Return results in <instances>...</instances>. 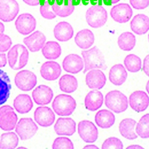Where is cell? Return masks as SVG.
I'll list each match as a JSON object with an SVG mask.
<instances>
[{
	"label": "cell",
	"instance_id": "cell-1",
	"mask_svg": "<svg viewBox=\"0 0 149 149\" xmlns=\"http://www.w3.org/2000/svg\"><path fill=\"white\" fill-rule=\"evenodd\" d=\"M10 67L17 70L25 66L29 60V52L27 48L22 44H16L11 48L8 54Z\"/></svg>",
	"mask_w": 149,
	"mask_h": 149
},
{
	"label": "cell",
	"instance_id": "cell-2",
	"mask_svg": "<svg viewBox=\"0 0 149 149\" xmlns=\"http://www.w3.org/2000/svg\"><path fill=\"white\" fill-rule=\"evenodd\" d=\"M81 54L85 63L84 73L91 69L105 68L104 56L97 47L95 46L88 50L82 51Z\"/></svg>",
	"mask_w": 149,
	"mask_h": 149
},
{
	"label": "cell",
	"instance_id": "cell-3",
	"mask_svg": "<svg viewBox=\"0 0 149 149\" xmlns=\"http://www.w3.org/2000/svg\"><path fill=\"white\" fill-rule=\"evenodd\" d=\"M77 107L74 99L69 95L59 94L57 95L52 103V108L58 116H68L71 115Z\"/></svg>",
	"mask_w": 149,
	"mask_h": 149
},
{
	"label": "cell",
	"instance_id": "cell-4",
	"mask_svg": "<svg viewBox=\"0 0 149 149\" xmlns=\"http://www.w3.org/2000/svg\"><path fill=\"white\" fill-rule=\"evenodd\" d=\"M104 103L108 109L116 113L123 112L128 107L127 96L118 90L109 91L105 97Z\"/></svg>",
	"mask_w": 149,
	"mask_h": 149
},
{
	"label": "cell",
	"instance_id": "cell-5",
	"mask_svg": "<svg viewBox=\"0 0 149 149\" xmlns=\"http://www.w3.org/2000/svg\"><path fill=\"white\" fill-rule=\"evenodd\" d=\"M86 21L93 28H99L103 26L107 20V13L102 6H93L86 11Z\"/></svg>",
	"mask_w": 149,
	"mask_h": 149
},
{
	"label": "cell",
	"instance_id": "cell-6",
	"mask_svg": "<svg viewBox=\"0 0 149 149\" xmlns=\"http://www.w3.org/2000/svg\"><path fill=\"white\" fill-rule=\"evenodd\" d=\"M38 130V126L31 118H21L15 128L16 132L22 140H28L32 139Z\"/></svg>",
	"mask_w": 149,
	"mask_h": 149
},
{
	"label": "cell",
	"instance_id": "cell-7",
	"mask_svg": "<svg viewBox=\"0 0 149 149\" xmlns=\"http://www.w3.org/2000/svg\"><path fill=\"white\" fill-rule=\"evenodd\" d=\"M15 82L19 90L23 91H29L36 86L37 78L32 72L28 70H22L16 74Z\"/></svg>",
	"mask_w": 149,
	"mask_h": 149
},
{
	"label": "cell",
	"instance_id": "cell-8",
	"mask_svg": "<svg viewBox=\"0 0 149 149\" xmlns=\"http://www.w3.org/2000/svg\"><path fill=\"white\" fill-rule=\"evenodd\" d=\"M17 116L13 108L6 105L0 107V128L3 131H10L16 128Z\"/></svg>",
	"mask_w": 149,
	"mask_h": 149
},
{
	"label": "cell",
	"instance_id": "cell-9",
	"mask_svg": "<svg viewBox=\"0 0 149 149\" xmlns=\"http://www.w3.org/2000/svg\"><path fill=\"white\" fill-rule=\"evenodd\" d=\"M78 131L81 139L85 143H93L98 139V130L90 120H84L79 122L78 125Z\"/></svg>",
	"mask_w": 149,
	"mask_h": 149
},
{
	"label": "cell",
	"instance_id": "cell-10",
	"mask_svg": "<svg viewBox=\"0 0 149 149\" xmlns=\"http://www.w3.org/2000/svg\"><path fill=\"white\" fill-rule=\"evenodd\" d=\"M19 12L16 0H0V20L4 22L13 21Z\"/></svg>",
	"mask_w": 149,
	"mask_h": 149
},
{
	"label": "cell",
	"instance_id": "cell-11",
	"mask_svg": "<svg viewBox=\"0 0 149 149\" xmlns=\"http://www.w3.org/2000/svg\"><path fill=\"white\" fill-rule=\"evenodd\" d=\"M36 21L31 14L24 13L19 16L15 22L17 31L22 35H27L36 28Z\"/></svg>",
	"mask_w": 149,
	"mask_h": 149
},
{
	"label": "cell",
	"instance_id": "cell-12",
	"mask_svg": "<svg viewBox=\"0 0 149 149\" xmlns=\"http://www.w3.org/2000/svg\"><path fill=\"white\" fill-rule=\"evenodd\" d=\"M133 11L130 6L126 3L115 5L110 11V16L114 21L119 23H125L131 18Z\"/></svg>",
	"mask_w": 149,
	"mask_h": 149
},
{
	"label": "cell",
	"instance_id": "cell-13",
	"mask_svg": "<svg viewBox=\"0 0 149 149\" xmlns=\"http://www.w3.org/2000/svg\"><path fill=\"white\" fill-rule=\"evenodd\" d=\"M53 111L48 107H38L34 112V119L39 125L42 127L52 126L55 120Z\"/></svg>",
	"mask_w": 149,
	"mask_h": 149
},
{
	"label": "cell",
	"instance_id": "cell-14",
	"mask_svg": "<svg viewBox=\"0 0 149 149\" xmlns=\"http://www.w3.org/2000/svg\"><path fill=\"white\" fill-rule=\"evenodd\" d=\"M129 103L132 110L141 112L149 106V97L143 91H135L130 95Z\"/></svg>",
	"mask_w": 149,
	"mask_h": 149
},
{
	"label": "cell",
	"instance_id": "cell-15",
	"mask_svg": "<svg viewBox=\"0 0 149 149\" xmlns=\"http://www.w3.org/2000/svg\"><path fill=\"white\" fill-rule=\"evenodd\" d=\"M106 80L104 73L99 69H91L85 76L86 85L93 90L103 88L106 83Z\"/></svg>",
	"mask_w": 149,
	"mask_h": 149
},
{
	"label": "cell",
	"instance_id": "cell-16",
	"mask_svg": "<svg viewBox=\"0 0 149 149\" xmlns=\"http://www.w3.org/2000/svg\"><path fill=\"white\" fill-rule=\"evenodd\" d=\"M33 100L38 105H47L50 103L53 98V91L50 87L45 85L37 86L32 93Z\"/></svg>",
	"mask_w": 149,
	"mask_h": 149
},
{
	"label": "cell",
	"instance_id": "cell-17",
	"mask_svg": "<svg viewBox=\"0 0 149 149\" xmlns=\"http://www.w3.org/2000/svg\"><path fill=\"white\" fill-rule=\"evenodd\" d=\"M61 73L60 65L56 61H46L42 65L40 68L41 77L48 81H53L58 79Z\"/></svg>",
	"mask_w": 149,
	"mask_h": 149
},
{
	"label": "cell",
	"instance_id": "cell-18",
	"mask_svg": "<svg viewBox=\"0 0 149 149\" xmlns=\"http://www.w3.org/2000/svg\"><path fill=\"white\" fill-rule=\"evenodd\" d=\"M58 135L71 136L76 132V122L70 118H58L54 126Z\"/></svg>",
	"mask_w": 149,
	"mask_h": 149
},
{
	"label": "cell",
	"instance_id": "cell-19",
	"mask_svg": "<svg viewBox=\"0 0 149 149\" xmlns=\"http://www.w3.org/2000/svg\"><path fill=\"white\" fill-rule=\"evenodd\" d=\"M46 37L44 34L37 31L23 39V43L31 52H39L45 45Z\"/></svg>",
	"mask_w": 149,
	"mask_h": 149
},
{
	"label": "cell",
	"instance_id": "cell-20",
	"mask_svg": "<svg viewBox=\"0 0 149 149\" xmlns=\"http://www.w3.org/2000/svg\"><path fill=\"white\" fill-rule=\"evenodd\" d=\"M62 66L66 72L73 74L80 72L84 67L82 58L76 54H70L65 57Z\"/></svg>",
	"mask_w": 149,
	"mask_h": 149
},
{
	"label": "cell",
	"instance_id": "cell-21",
	"mask_svg": "<svg viewBox=\"0 0 149 149\" xmlns=\"http://www.w3.org/2000/svg\"><path fill=\"white\" fill-rule=\"evenodd\" d=\"M54 35L58 41L66 42L70 40L73 37V29L68 22H61L55 26Z\"/></svg>",
	"mask_w": 149,
	"mask_h": 149
},
{
	"label": "cell",
	"instance_id": "cell-22",
	"mask_svg": "<svg viewBox=\"0 0 149 149\" xmlns=\"http://www.w3.org/2000/svg\"><path fill=\"white\" fill-rule=\"evenodd\" d=\"M103 95L97 90L90 91L85 98V108L90 111H95L103 104Z\"/></svg>",
	"mask_w": 149,
	"mask_h": 149
},
{
	"label": "cell",
	"instance_id": "cell-23",
	"mask_svg": "<svg viewBox=\"0 0 149 149\" xmlns=\"http://www.w3.org/2000/svg\"><path fill=\"white\" fill-rule=\"evenodd\" d=\"M130 25L135 33L144 35L149 31V17L143 14L136 15L131 20Z\"/></svg>",
	"mask_w": 149,
	"mask_h": 149
},
{
	"label": "cell",
	"instance_id": "cell-24",
	"mask_svg": "<svg viewBox=\"0 0 149 149\" xmlns=\"http://www.w3.org/2000/svg\"><path fill=\"white\" fill-rule=\"evenodd\" d=\"M128 73L122 64H116L111 68L109 77L110 81L116 86H120L127 80Z\"/></svg>",
	"mask_w": 149,
	"mask_h": 149
},
{
	"label": "cell",
	"instance_id": "cell-25",
	"mask_svg": "<svg viewBox=\"0 0 149 149\" xmlns=\"http://www.w3.org/2000/svg\"><path fill=\"white\" fill-rule=\"evenodd\" d=\"M95 121L99 127L103 129H108L114 125L115 116L111 111L103 109L99 110L96 113Z\"/></svg>",
	"mask_w": 149,
	"mask_h": 149
},
{
	"label": "cell",
	"instance_id": "cell-26",
	"mask_svg": "<svg viewBox=\"0 0 149 149\" xmlns=\"http://www.w3.org/2000/svg\"><path fill=\"white\" fill-rule=\"evenodd\" d=\"M13 106L18 113L26 114L32 110L33 104L31 97L28 94H21L15 98Z\"/></svg>",
	"mask_w": 149,
	"mask_h": 149
},
{
	"label": "cell",
	"instance_id": "cell-27",
	"mask_svg": "<svg viewBox=\"0 0 149 149\" xmlns=\"http://www.w3.org/2000/svg\"><path fill=\"white\" fill-rule=\"evenodd\" d=\"M94 35L91 31L84 29L78 32L75 37L74 42L81 49H86L90 48L94 42Z\"/></svg>",
	"mask_w": 149,
	"mask_h": 149
},
{
	"label": "cell",
	"instance_id": "cell-28",
	"mask_svg": "<svg viewBox=\"0 0 149 149\" xmlns=\"http://www.w3.org/2000/svg\"><path fill=\"white\" fill-rule=\"evenodd\" d=\"M136 121L131 118L123 119L119 125V131L120 134L128 140H132L137 139L138 136L134 132Z\"/></svg>",
	"mask_w": 149,
	"mask_h": 149
},
{
	"label": "cell",
	"instance_id": "cell-29",
	"mask_svg": "<svg viewBox=\"0 0 149 149\" xmlns=\"http://www.w3.org/2000/svg\"><path fill=\"white\" fill-rule=\"evenodd\" d=\"M11 89V84L9 77L6 72L0 69V106L7 101Z\"/></svg>",
	"mask_w": 149,
	"mask_h": 149
},
{
	"label": "cell",
	"instance_id": "cell-30",
	"mask_svg": "<svg viewBox=\"0 0 149 149\" xmlns=\"http://www.w3.org/2000/svg\"><path fill=\"white\" fill-rule=\"evenodd\" d=\"M59 87L61 91L66 93H72L75 91L78 86L77 79L71 74H64L59 81Z\"/></svg>",
	"mask_w": 149,
	"mask_h": 149
},
{
	"label": "cell",
	"instance_id": "cell-31",
	"mask_svg": "<svg viewBox=\"0 0 149 149\" xmlns=\"http://www.w3.org/2000/svg\"><path fill=\"white\" fill-rule=\"evenodd\" d=\"M42 53L47 59L55 60L60 56L61 48L56 41H48L42 48Z\"/></svg>",
	"mask_w": 149,
	"mask_h": 149
},
{
	"label": "cell",
	"instance_id": "cell-32",
	"mask_svg": "<svg viewBox=\"0 0 149 149\" xmlns=\"http://www.w3.org/2000/svg\"><path fill=\"white\" fill-rule=\"evenodd\" d=\"M136 43L135 36L130 32H123L118 39L119 47L123 51L129 52L135 47Z\"/></svg>",
	"mask_w": 149,
	"mask_h": 149
},
{
	"label": "cell",
	"instance_id": "cell-33",
	"mask_svg": "<svg viewBox=\"0 0 149 149\" xmlns=\"http://www.w3.org/2000/svg\"><path fill=\"white\" fill-rule=\"evenodd\" d=\"M18 136L13 132L4 133L0 137V149H14L19 144Z\"/></svg>",
	"mask_w": 149,
	"mask_h": 149
},
{
	"label": "cell",
	"instance_id": "cell-34",
	"mask_svg": "<svg viewBox=\"0 0 149 149\" xmlns=\"http://www.w3.org/2000/svg\"><path fill=\"white\" fill-rule=\"evenodd\" d=\"M52 7L56 16L61 17L69 16L74 10V7L71 3V0H64V3L62 5L57 6L55 4Z\"/></svg>",
	"mask_w": 149,
	"mask_h": 149
},
{
	"label": "cell",
	"instance_id": "cell-35",
	"mask_svg": "<svg viewBox=\"0 0 149 149\" xmlns=\"http://www.w3.org/2000/svg\"><path fill=\"white\" fill-rule=\"evenodd\" d=\"M125 68L130 72H139L142 67L141 58L135 54H129L126 56L123 61Z\"/></svg>",
	"mask_w": 149,
	"mask_h": 149
},
{
	"label": "cell",
	"instance_id": "cell-36",
	"mask_svg": "<svg viewBox=\"0 0 149 149\" xmlns=\"http://www.w3.org/2000/svg\"><path fill=\"white\" fill-rule=\"evenodd\" d=\"M135 131L141 139H149V113L141 117L136 123Z\"/></svg>",
	"mask_w": 149,
	"mask_h": 149
},
{
	"label": "cell",
	"instance_id": "cell-37",
	"mask_svg": "<svg viewBox=\"0 0 149 149\" xmlns=\"http://www.w3.org/2000/svg\"><path fill=\"white\" fill-rule=\"evenodd\" d=\"M53 149H60V148H68L73 149L74 146L72 141L67 137L60 136L56 138L52 145Z\"/></svg>",
	"mask_w": 149,
	"mask_h": 149
},
{
	"label": "cell",
	"instance_id": "cell-38",
	"mask_svg": "<svg viewBox=\"0 0 149 149\" xmlns=\"http://www.w3.org/2000/svg\"><path fill=\"white\" fill-rule=\"evenodd\" d=\"M123 147V144L120 140L116 137H110L106 139L102 146V149H108V148H117L122 149Z\"/></svg>",
	"mask_w": 149,
	"mask_h": 149
},
{
	"label": "cell",
	"instance_id": "cell-39",
	"mask_svg": "<svg viewBox=\"0 0 149 149\" xmlns=\"http://www.w3.org/2000/svg\"><path fill=\"white\" fill-rule=\"evenodd\" d=\"M40 13L41 16L46 19L52 20L56 17V15L53 11L52 6L47 3L45 5L40 6Z\"/></svg>",
	"mask_w": 149,
	"mask_h": 149
},
{
	"label": "cell",
	"instance_id": "cell-40",
	"mask_svg": "<svg viewBox=\"0 0 149 149\" xmlns=\"http://www.w3.org/2000/svg\"><path fill=\"white\" fill-rule=\"evenodd\" d=\"M12 45V41L10 37L4 34L0 33V53L7 52Z\"/></svg>",
	"mask_w": 149,
	"mask_h": 149
},
{
	"label": "cell",
	"instance_id": "cell-41",
	"mask_svg": "<svg viewBox=\"0 0 149 149\" xmlns=\"http://www.w3.org/2000/svg\"><path fill=\"white\" fill-rule=\"evenodd\" d=\"M130 3L136 10H143L149 6V0H130Z\"/></svg>",
	"mask_w": 149,
	"mask_h": 149
},
{
	"label": "cell",
	"instance_id": "cell-42",
	"mask_svg": "<svg viewBox=\"0 0 149 149\" xmlns=\"http://www.w3.org/2000/svg\"><path fill=\"white\" fill-rule=\"evenodd\" d=\"M143 69L146 75L149 77V54L144 59Z\"/></svg>",
	"mask_w": 149,
	"mask_h": 149
},
{
	"label": "cell",
	"instance_id": "cell-43",
	"mask_svg": "<svg viewBox=\"0 0 149 149\" xmlns=\"http://www.w3.org/2000/svg\"><path fill=\"white\" fill-rule=\"evenodd\" d=\"M7 64V58L5 53H0V68H4Z\"/></svg>",
	"mask_w": 149,
	"mask_h": 149
},
{
	"label": "cell",
	"instance_id": "cell-44",
	"mask_svg": "<svg viewBox=\"0 0 149 149\" xmlns=\"http://www.w3.org/2000/svg\"><path fill=\"white\" fill-rule=\"evenodd\" d=\"M24 3L31 6H36L40 4V0H23Z\"/></svg>",
	"mask_w": 149,
	"mask_h": 149
},
{
	"label": "cell",
	"instance_id": "cell-45",
	"mask_svg": "<svg viewBox=\"0 0 149 149\" xmlns=\"http://www.w3.org/2000/svg\"><path fill=\"white\" fill-rule=\"evenodd\" d=\"M103 3L107 6H110L113 4V0H103Z\"/></svg>",
	"mask_w": 149,
	"mask_h": 149
},
{
	"label": "cell",
	"instance_id": "cell-46",
	"mask_svg": "<svg viewBox=\"0 0 149 149\" xmlns=\"http://www.w3.org/2000/svg\"><path fill=\"white\" fill-rule=\"evenodd\" d=\"M81 3V0H71V3L74 6H79Z\"/></svg>",
	"mask_w": 149,
	"mask_h": 149
},
{
	"label": "cell",
	"instance_id": "cell-47",
	"mask_svg": "<svg viewBox=\"0 0 149 149\" xmlns=\"http://www.w3.org/2000/svg\"><path fill=\"white\" fill-rule=\"evenodd\" d=\"M127 149H130V148H140V149H143L144 148L143 147L139 146V145H131L128 146L127 148Z\"/></svg>",
	"mask_w": 149,
	"mask_h": 149
},
{
	"label": "cell",
	"instance_id": "cell-48",
	"mask_svg": "<svg viewBox=\"0 0 149 149\" xmlns=\"http://www.w3.org/2000/svg\"><path fill=\"white\" fill-rule=\"evenodd\" d=\"M84 149H86V148H95V149H98L99 148L95 146V145H86L85 146H84Z\"/></svg>",
	"mask_w": 149,
	"mask_h": 149
},
{
	"label": "cell",
	"instance_id": "cell-49",
	"mask_svg": "<svg viewBox=\"0 0 149 149\" xmlns=\"http://www.w3.org/2000/svg\"><path fill=\"white\" fill-rule=\"evenodd\" d=\"M4 31H5V26L4 25V24L0 22V33H3Z\"/></svg>",
	"mask_w": 149,
	"mask_h": 149
},
{
	"label": "cell",
	"instance_id": "cell-50",
	"mask_svg": "<svg viewBox=\"0 0 149 149\" xmlns=\"http://www.w3.org/2000/svg\"><path fill=\"white\" fill-rule=\"evenodd\" d=\"M47 3H48L50 6H53L56 3V0H47Z\"/></svg>",
	"mask_w": 149,
	"mask_h": 149
},
{
	"label": "cell",
	"instance_id": "cell-51",
	"mask_svg": "<svg viewBox=\"0 0 149 149\" xmlns=\"http://www.w3.org/2000/svg\"><path fill=\"white\" fill-rule=\"evenodd\" d=\"M64 0H56V4L57 6H61L63 4Z\"/></svg>",
	"mask_w": 149,
	"mask_h": 149
},
{
	"label": "cell",
	"instance_id": "cell-52",
	"mask_svg": "<svg viewBox=\"0 0 149 149\" xmlns=\"http://www.w3.org/2000/svg\"><path fill=\"white\" fill-rule=\"evenodd\" d=\"M81 3L84 6H88L90 3V0H81Z\"/></svg>",
	"mask_w": 149,
	"mask_h": 149
},
{
	"label": "cell",
	"instance_id": "cell-53",
	"mask_svg": "<svg viewBox=\"0 0 149 149\" xmlns=\"http://www.w3.org/2000/svg\"><path fill=\"white\" fill-rule=\"evenodd\" d=\"M90 3L92 6H97L98 3V0H90Z\"/></svg>",
	"mask_w": 149,
	"mask_h": 149
},
{
	"label": "cell",
	"instance_id": "cell-54",
	"mask_svg": "<svg viewBox=\"0 0 149 149\" xmlns=\"http://www.w3.org/2000/svg\"><path fill=\"white\" fill-rule=\"evenodd\" d=\"M146 91H147L148 94H149V80L147 81V84H146Z\"/></svg>",
	"mask_w": 149,
	"mask_h": 149
},
{
	"label": "cell",
	"instance_id": "cell-55",
	"mask_svg": "<svg viewBox=\"0 0 149 149\" xmlns=\"http://www.w3.org/2000/svg\"><path fill=\"white\" fill-rule=\"evenodd\" d=\"M103 0H98V3L97 5L99 6H102L103 5Z\"/></svg>",
	"mask_w": 149,
	"mask_h": 149
},
{
	"label": "cell",
	"instance_id": "cell-56",
	"mask_svg": "<svg viewBox=\"0 0 149 149\" xmlns=\"http://www.w3.org/2000/svg\"><path fill=\"white\" fill-rule=\"evenodd\" d=\"M119 1H120V0H113V4H115L118 3Z\"/></svg>",
	"mask_w": 149,
	"mask_h": 149
},
{
	"label": "cell",
	"instance_id": "cell-57",
	"mask_svg": "<svg viewBox=\"0 0 149 149\" xmlns=\"http://www.w3.org/2000/svg\"><path fill=\"white\" fill-rule=\"evenodd\" d=\"M18 148H26L25 147H19Z\"/></svg>",
	"mask_w": 149,
	"mask_h": 149
},
{
	"label": "cell",
	"instance_id": "cell-58",
	"mask_svg": "<svg viewBox=\"0 0 149 149\" xmlns=\"http://www.w3.org/2000/svg\"><path fill=\"white\" fill-rule=\"evenodd\" d=\"M148 42H149V33L148 35Z\"/></svg>",
	"mask_w": 149,
	"mask_h": 149
}]
</instances>
